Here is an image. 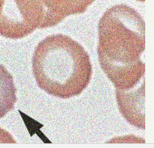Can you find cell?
I'll return each mask as SVG.
<instances>
[{
	"label": "cell",
	"instance_id": "cell-1",
	"mask_svg": "<svg viewBox=\"0 0 154 148\" xmlns=\"http://www.w3.org/2000/svg\"><path fill=\"white\" fill-rule=\"evenodd\" d=\"M145 27L142 16L122 4L109 8L99 22V61L116 91L132 90L144 81Z\"/></svg>",
	"mask_w": 154,
	"mask_h": 148
},
{
	"label": "cell",
	"instance_id": "cell-2",
	"mask_svg": "<svg viewBox=\"0 0 154 148\" xmlns=\"http://www.w3.org/2000/svg\"><path fill=\"white\" fill-rule=\"evenodd\" d=\"M32 68L41 89L64 99L81 94L93 73L90 57L83 46L62 34L50 35L38 43Z\"/></svg>",
	"mask_w": 154,
	"mask_h": 148
},
{
	"label": "cell",
	"instance_id": "cell-3",
	"mask_svg": "<svg viewBox=\"0 0 154 148\" xmlns=\"http://www.w3.org/2000/svg\"><path fill=\"white\" fill-rule=\"evenodd\" d=\"M44 9L41 0H4L0 13V34L23 38L41 28Z\"/></svg>",
	"mask_w": 154,
	"mask_h": 148
},
{
	"label": "cell",
	"instance_id": "cell-4",
	"mask_svg": "<svg viewBox=\"0 0 154 148\" xmlns=\"http://www.w3.org/2000/svg\"><path fill=\"white\" fill-rule=\"evenodd\" d=\"M116 96L122 116L131 125L144 129L145 84L127 91L116 90Z\"/></svg>",
	"mask_w": 154,
	"mask_h": 148
},
{
	"label": "cell",
	"instance_id": "cell-5",
	"mask_svg": "<svg viewBox=\"0 0 154 148\" xmlns=\"http://www.w3.org/2000/svg\"><path fill=\"white\" fill-rule=\"evenodd\" d=\"M16 88L12 74L0 64V119L14 108Z\"/></svg>",
	"mask_w": 154,
	"mask_h": 148
},
{
	"label": "cell",
	"instance_id": "cell-6",
	"mask_svg": "<svg viewBox=\"0 0 154 148\" xmlns=\"http://www.w3.org/2000/svg\"><path fill=\"white\" fill-rule=\"evenodd\" d=\"M4 0H0V13H1V11L2 9V6H3V4H4Z\"/></svg>",
	"mask_w": 154,
	"mask_h": 148
}]
</instances>
